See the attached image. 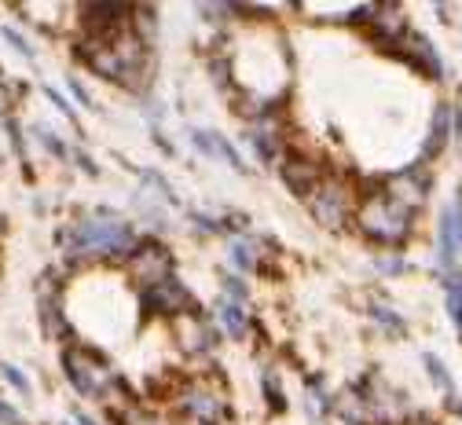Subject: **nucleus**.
Returning a JSON list of instances; mask_svg holds the SVG:
<instances>
[{"mask_svg":"<svg viewBox=\"0 0 462 425\" xmlns=\"http://www.w3.org/2000/svg\"><path fill=\"white\" fill-rule=\"evenodd\" d=\"M63 250H67V261L70 264H96V261H125L136 246V231L129 220H122L118 213H110V209H96L81 220H74L63 235Z\"/></svg>","mask_w":462,"mask_h":425,"instance_id":"obj_1","label":"nucleus"},{"mask_svg":"<svg viewBox=\"0 0 462 425\" xmlns=\"http://www.w3.org/2000/svg\"><path fill=\"white\" fill-rule=\"evenodd\" d=\"M147 44L129 30L114 41H96V37H81L78 41V55L81 63L99 74L103 81H114L129 92H143V85H151V67H147Z\"/></svg>","mask_w":462,"mask_h":425,"instance_id":"obj_2","label":"nucleus"},{"mask_svg":"<svg viewBox=\"0 0 462 425\" xmlns=\"http://www.w3.org/2000/svg\"><path fill=\"white\" fill-rule=\"evenodd\" d=\"M63 374L67 382L85 396V400H96V403H106L110 411H118L125 403H133V396L125 393V382L122 374L110 367V359L92 348L88 341H67L63 345Z\"/></svg>","mask_w":462,"mask_h":425,"instance_id":"obj_3","label":"nucleus"},{"mask_svg":"<svg viewBox=\"0 0 462 425\" xmlns=\"http://www.w3.org/2000/svg\"><path fill=\"white\" fill-rule=\"evenodd\" d=\"M415 220H419V213L393 202L382 191V180H374V184H367L360 191V206H356V220L353 224L360 227L364 238L378 242V246L400 250V246H408V238L415 235Z\"/></svg>","mask_w":462,"mask_h":425,"instance_id":"obj_4","label":"nucleus"},{"mask_svg":"<svg viewBox=\"0 0 462 425\" xmlns=\"http://www.w3.org/2000/svg\"><path fill=\"white\" fill-rule=\"evenodd\" d=\"M309 213L316 217V224H323L327 231H341L356 220V206H360V188L349 176L341 172H327L319 180V188L305 199Z\"/></svg>","mask_w":462,"mask_h":425,"instance_id":"obj_5","label":"nucleus"},{"mask_svg":"<svg viewBox=\"0 0 462 425\" xmlns=\"http://www.w3.org/2000/svg\"><path fill=\"white\" fill-rule=\"evenodd\" d=\"M169 400L184 425H224L227 418V396L213 378H184Z\"/></svg>","mask_w":462,"mask_h":425,"instance_id":"obj_6","label":"nucleus"},{"mask_svg":"<svg viewBox=\"0 0 462 425\" xmlns=\"http://www.w3.org/2000/svg\"><path fill=\"white\" fill-rule=\"evenodd\" d=\"M122 268H125L129 286H136L143 293V290L172 279V272H177V261H172L169 246H162L158 238H140L136 246H133V254L122 261Z\"/></svg>","mask_w":462,"mask_h":425,"instance_id":"obj_7","label":"nucleus"},{"mask_svg":"<svg viewBox=\"0 0 462 425\" xmlns=\"http://www.w3.org/2000/svg\"><path fill=\"white\" fill-rule=\"evenodd\" d=\"M136 305H140V316L143 319H169V323L180 319L191 309H199L191 290L177 275L158 282V286H151V290H143V293H136Z\"/></svg>","mask_w":462,"mask_h":425,"instance_id":"obj_8","label":"nucleus"},{"mask_svg":"<svg viewBox=\"0 0 462 425\" xmlns=\"http://www.w3.org/2000/svg\"><path fill=\"white\" fill-rule=\"evenodd\" d=\"M78 23H81V37H96V41H114L133 30V5H81L78 8Z\"/></svg>","mask_w":462,"mask_h":425,"instance_id":"obj_9","label":"nucleus"},{"mask_svg":"<svg viewBox=\"0 0 462 425\" xmlns=\"http://www.w3.org/2000/svg\"><path fill=\"white\" fill-rule=\"evenodd\" d=\"M279 172H282V180H286V188H291L298 199H309L330 169L323 165V158L309 154L305 147H286V154H282V162H279Z\"/></svg>","mask_w":462,"mask_h":425,"instance_id":"obj_10","label":"nucleus"},{"mask_svg":"<svg viewBox=\"0 0 462 425\" xmlns=\"http://www.w3.org/2000/svg\"><path fill=\"white\" fill-rule=\"evenodd\" d=\"M246 140H250L254 154H257L264 165L282 162L286 147H291V136H286V125H282V106H279V110H268V114H261V117H254Z\"/></svg>","mask_w":462,"mask_h":425,"instance_id":"obj_11","label":"nucleus"},{"mask_svg":"<svg viewBox=\"0 0 462 425\" xmlns=\"http://www.w3.org/2000/svg\"><path fill=\"white\" fill-rule=\"evenodd\" d=\"M382 191H385L393 202H400L403 209L419 213V209L426 206V199H430V172H426L422 162H419V165H408V169L385 176V180H382Z\"/></svg>","mask_w":462,"mask_h":425,"instance_id":"obj_12","label":"nucleus"},{"mask_svg":"<svg viewBox=\"0 0 462 425\" xmlns=\"http://www.w3.org/2000/svg\"><path fill=\"white\" fill-rule=\"evenodd\" d=\"M389 55H393V59H400V63H408L411 70L426 74L430 81H444V63H440V55H437L433 41H430V37H422V33H415V30L403 33Z\"/></svg>","mask_w":462,"mask_h":425,"instance_id":"obj_13","label":"nucleus"},{"mask_svg":"<svg viewBox=\"0 0 462 425\" xmlns=\"http://www.w3.org/2000/svg\"><path fill=\"white\" fill-rule=\"evenodd\" d=\"M172 341H177V348L184 356H195L199 359V356H209L217 348V327L199 309H191L180 319H172Z\"/></svg>","mask_w":462,"mask_h":425,"instance_id":"obj_14","label":"nucleus"},{"mask_svg":"<svg viewBox=\"0 0 462 425\" xmlns=\"http://www.w3.org/2000/svg\"><path fill=\"white\" fill-rule=\"evenodd\" d=\"M458 136H462V110L451 106V103H437L433 121H430V136H426V143H422V162H426V165L437 162V158L444 154V147H448L451 140H458Z\"/></svg>","mask_w":462,"mask_h":425,"instance_id":"obj_15","label":"nucleus"},{"mask_svg":"<svg viewBox=\"0 0 462 425\" xmlns=\"http://www.w3.org/2000/svg\"><path fill=\"white\" fill-rule=\"evenodd\" d=\"M191 143H195L206 158H217V162H224V165H231V169L246 172V165H243L239 151L231 147V140H227V136H220V133H206V129H191Z\"/></svg>","mask_w":462,"mask_h":425,"instance_id":"obj_16","label":"nucleus"},{"mask_svg":"<svg viewBox=\"0 0 462 425\" xmlns=\"http://www.w3.org/2000/svg\"><path fill=\"white\" fill-rule=\"evenodd\" d=\"M217 319H220V327H224L227 337L246 341V334H250V312H246V305H239V300H231V297H220L217 300Z\"/></svg>","mask_w":462,"mask_h":425,"instance_id":"obj_17","label":"nucleus"},{"mask_svg":"<svg viewBox=\"0 0 462 425\" xmlns=\"http://www.w3.org/2000/svg\"><path fill=\"white\" fill-rule=\"evenodd\" d=\"M110 421L114 425H172V418H165V414H158L154 407H147V403H125V407H118V411H110Z\"/></svg>","mask_w":462,"mask_h":425,"instance_id":"obj_18","label":"nucleus"},{"mask_svg":"<svg viewBox=\"0 0 462 425\" xmlns=\"http://www.w3.org/2000/svg\"><path fill=\"white\" fill-rule=\"evenodd\" d=\"M444 290H448V316L462 337V268H455L451 275H444Z\"/></svg>","mask_w":462,"mask_h":425,"instance_id":"obj_19","label":"nucleus"},{"mask_svg":"<svg viewBox=\"0 0 462 425\" xmlns=\"http://www.w3.org/2000/svg\"><path fill=\"white\" fill-rule=\"evenodd\" d=\"M371 319H374L385 334H393V337H403V334H408V323H403V316L393 312L389 305H371Z\"/></svg>","mask_w":462,"mask_h":425,"instance_id":"obj_20","label":"nucleus"},{"mask_svg":"<svg viewBox=\"0 0 462 425\" xmlns=\"http://www.w3.org/2000/svg\"><path fill=\"white\" fill-rule=\"evenodd\" d=\"M231 264H236L239 272H254L257 264H261V257H257V246H254V242H246V238H236V242H231Z\"/></svg>","mask_w":462,"mask_h":425,"instance_id":"obj_21","label":"nucleus"},{"mask_svg":"<svg viewBox=\"0 0 462 425\" xmlns=\"http://www.w3.org/2000/svg\"><path fill=\"white\" fill-rule=\"evenodd\" d=\"M261 389H264V400H268V407H272V411H286V393H282V385H279V374H275V371H264Z\"/></svg>","mask_w":462,"mask_h":425,"instance_id":"obj_22","label":"nucleus"},{"mask_svg":"<svg viewBox=\"0 0 462 425\" xmlns=\"http://www.w3.org/2000/svg\"><path fill=\"white\" fill-rule=\"evenodd\" d=\"M422 363H426V371H430V382H433L437 389L451 393V374H448V367H444V363H440V356L426 352V356H422Z\"/></svg>","mask_w":462,"mask_h":425,"instance_id":"obj_23","label":"nucleus"},{"mask_svg":"<svg viewBox=\"0 0 462 425\" xmlns=\"http://www.w3.org/2000/svg\"><path fill=\"white\" fill-rule=\"evenodd\" d=\"M0 378H5V382H8L15 393H23V396H30V393H33L30 378H26V374L15 367V363H0Z\"/></svg>","mask_w":462,"mask_h":425,"instance_id":"obj_24","label":"nucleus"},{"mask_svg":"<svg viewBox=\"0 0 462 425\" xmlns=\"http://www.w3.org/2000/svg\"><path fill=\"white\" fill-rule=\"evenodd\" d=\"M224 297H231V300H239V305H246L250 290H246V282H243L239 275H224Z\"/></svg>","mask_w":462,"mask_h":425,"instance_id":"obj_25","label":"nucleus"},{"mask_svg":"<svg viewBox=\"0 0 462 425\" xmlns=\"http://www.w3.org/2000/svg\"><path fill=\"white\" fill-rule=\"evenodd\" d=\"M374 264H378V272H385V275H400V272H408V261H403L400 254H382Z\"/></svg>","mask_w":462,"mask_h":425,"instance_id":"obj_26","label":"nucleus"},{"mask_svg":"<svg viewBox=\"0 0 462 425\" xmlns=\"http://www.w3.org/2000/svg\"><path fill=\"white\" fill-rule=\"evenodd\" d=\"M37 140L55 154V158H67V143L63 140H55V133L51 129H44V125H37Z\"/></svg>","mask_w":462,"mask_h":425,"instance_id":"obj_27","label":"nucleus"},{"mask_svg":"<svg viewBox=\"0 0 462 425\" xmlns=\"http://www.w3.org/2000/svg\"><path fill=\"white\" fill-rule=\"evenodd\" d=\"M44 96H48V99H51V106H55V110H60V114H63V117H67V121H78V117H74V110H70V103H67V99H63V96H60V92H55V88H51V85H48V88H44Z\"/></svg>","mask_w":462,"mask_h":425,"instance_id":"obj_28","label":"nucleus"},{"mask_svg":"<svg viewBox=\"0 0 462 425\" xmlns=\"http://www.w3.org/2000/svg\"><path fill=\"white\" fill-rule=\"evenodd\" d=\"M0 421H5V425H26L23 414H19L12 403H5V400H0Z\"/></svg>","mask_w":462,"mask_h":425,"instance_id":"obj_29","label":"nucleus"},{"mask_svg":"<svg viewBox=\"0 0 462 425\" xmlns=\"http://www.w3.org/2000/svg\"><path fill=\"white\" fill-rule=\"evenodd\" d=\"M5 37L15 44V51H19V55H30V59H33V48H30V44L19 37V30H5Z\"/></svg>","mask_w":462,"mask_h":425,"instance_id":"obj_30","label":"nucleus"},{"mask_svg":"<svg viewBox=\"0 0 462 425\" xmlns=\"http://www.w3.org/2000/svg\"><path fill=\"white\" fill-rule=\"evenodd\" d=\"M70 88H74V96H78V99H81L85 106H92V96H88V88H85V85H81L78 78H70Z\"/></svg>","mask_w":462,"mask_h":425,"instance_id":"obj_31","label":"nucleus"},{"mask_svg":"<svg viewBox=\"0 0 462 425\" xmlns=\"http://www.w3.org/2000/svg\"><path fill=\"white\" fill-rule=\"evenodd\" d=\"M448 407H451V411H455V414L462 418V396H455V393H451V400H448Z\"/></svg>","mask_w":462,"mask_h":425,"instance_id":"obj_32","label":"nucleus"},{"mask_svg":"<svg viewBox=\"0 0 462 425\" xmlns=\"http://www.w3.org/2000/svg\"><path fill=\"white\" fill-rule=\"evenodd\" d=\"M78 425H96V421H92L88 414H78Z\"/></svg>","mask_w":462,"mask_h":425,"instance_id":"obj_33","label":"nucleus"}]
</instances>
